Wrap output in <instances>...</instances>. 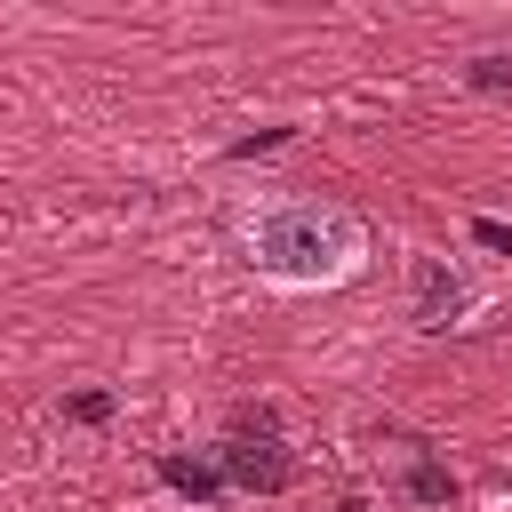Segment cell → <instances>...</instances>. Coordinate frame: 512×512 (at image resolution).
Listing matches in <instances>:
<instances>
[{"instance_id": "cell-1", "label": "cell", "mask_w": 512, "mask_h": 512, "mask_svg": "<svg viewBox=\"0 0 512 512\" xmlns=\"http://www.w3.org/2000/svg\"><path fill=\"white\" fill-rule=\"evenodd\" d=\"M248 264L272 280H344L360 264V224L328 200H272L240 224Z\"/></svg>"}, {"instance_id": "cell-2", "label": "cell", "mask_w": 512, "mask_h": 512, "mask_svg": "<svg viewBox=\"0 0 512 512\" xmlns=\"http://www.w3.org/2000/svg\"><path fill=\"white\" fill-rule=\"evenodd\" d=\"M216 472H224L232 488H256V496H280V488L296 480V456L280 448V432H232V440L216 448Z\"/></svg>"}, {"instance_id": "cell-3", "label": "cell", "mask_w": 512, "mask_h": 512, "mask_svg": "<svg viewBox=\"0 0 512 512\" xmlns=\"http://www.w3.org/2000/svg\"><path fill=\"white\" fill-rule=\"evenodd\" d=\"M464 312V280L448 256H416V328H448Z\"/></svg>"}, {"instance_id": "cell-4", "label": "cell", "mask_w": 512, "mask_h": 512, "mask_svg": "<svg viewBox=\"0 0 512 512\" xmlns=\"http://www.w3.org/2000/svg\"><path fill=\"white\" fill-rule=\"evenodd\" d=\"M160 480H168L176 496H192V504H216V496H224V472H216V464H192V456H160Z\"/></svg>"}, {"instance_id": "cell-5", "label": "cell", "mask_w": 512, "mask_h": 512, "mask_svg": "<svg viewBox=\"0 0 512 512\" xmlns=\"http://www.w3.org/2000/svg\"><path fill=\"white\" fill-rule=\"evenodd\" d=\"M400 488H408V504H424V512H440V504H456V480H448V464H432V456H416Z\"/></svg>"}, {"instance_id": "cell-6", "label": "cell", "mask_w": 512, "mask_h": 512, "mask_svg": "<svg viewBox=\"0 0 512 512\" xmlns=\"http://www.w3.org/2000/svg\"><path fill=\"white\" fill-rule=\"evenodd\" d=\"M464 80H472V88H512V48H480V56L464 64Z\"/></svg>"}, {"instance_id": "cell-7", "label": "cell", "mask_w": 512, "mask_h": 512, "mask_svg": "<svg viewBox=\"0 0 512 512\" xmlns=\"http://www.w3.org/2000/svg\"><path fill=\"white\" fill-rule=\"evenodd\" d=\"M64 416H72V424H104V416H112V392H72Z\"/></svg>"}, {"instance_id": "cell-8", "label": "cell", "mask_w": 512, "mask_h": 512, "mask_svg": "<svg viewBox=\"0 0 512 512\" xmlns=\"http://www.w3.org/2000/svg\"><path fill=\"white\" fill-rule=\"evenodd\" d=\"M288 136H296V128H256V136H240L224 160H256V152H272V144H288Z\"/></svg>"}, {"instance_id": "cell-9", "label": "cell", "mask_w": 512, "mask_h": 512, "mask_svg": "<svg viewBox=\"0 0 512 512\" xmlns=\"http://www.w3.org/2000/svg\"><path fill=\"white\" fill-rule=\"evenodd\" d=\"M464 232H472L480 248H496V256H512V224H496V216H472Z\"/></svg>"}, {"instance_id": "cell-10", "label": "cell", "mask_w": 512, "mask_h": 512, "mask_svg": "<svg viewBox=\"0 0 512 512\" xmlns=\"http://www.w3.org/2000/svg\"><path fill=\"white\" fill-rule=\"evenodd\" d=\"M232 432H280V416L264 400H248V408H232Z\"/></svg>"}, {"instance_id": "cell-11", "label": "cell", "mask_w": 512, "mask_h": 512, "mask_svg": "<svg viewBox=\"0 0 512 512\" xmlns=\"http://www.w3.org/2000/svg\"><path fill=\"white\" fill-rule=\"evenodd\" d=\"M336 512H368V504H360V496H344V504H336Z\"/></svg>"}]
</instances>
